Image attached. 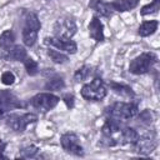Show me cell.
I'll use <instances>...</instances> for the list:
<instances>
[{"instance_id": "1", "label": "cell", "mask_w": 160, "mask_h": 160, "mask_svg": "<svg viewBox=\"0 0 160 160\" xmlns=\"http://www.w3.org/2000/svg\"><path fill=\"white\" fill-rule=\"evenodd\" d=\"M41 28L40 20L35 12H26L24 18L22 41L26 46H32L38 40V32Z\"/></svg>"}, {"instance_id": "2", "label": "cell", "mask_w": 160, "mask_h": 160, "mask_svg": "<svg viewBox=\"0 0 160 160\" xmlns=\"http://www.w3.org/2000/svg\"><path fill=\"white\" fill-rule=\"evenodd\" d=\"M106 114L119 121H128L139 114V108L134 102H115L106 109Z\"/></svg>"}, {"instance_id": "3", "label": "cell", "mask_w": 160, "mask_h": 160, "mask_svg": "<svg viewBox=\"0 0 160 160\" xmlns=\"http://www.w3.org/2000/svg\"><path fill=\"white\" fill-rule=\"evenodd\" d=\"M158 58L152 52H142L135 59L131 60L129 65V71L135 75H141L148 72L149 70L152 69V66L156 64Z\"/></svg>"}, {"instance_id": "4", "label": "cell", "mask_w": 160, "mask_h": 160, "mask_svg": "<svg viewBox=\"0 0 160 160\" xmlns=\"http://www.w3.org/2000/svg\"><path fill=\"white\" fill-rule=\"evenodd\" d=\"M108 94L106 86L100 78H95L91 82L81 88V96L88 101H100Z\"/></svg>"}, {"instance_id": "5", "label": "cell", "mask_w": 160, "mask_h": 160, "mask_svg": "<svg viewBox=\"0 0 160 160\" xmlns=\"http://www.w3.org/2000/svg\"><path fill=\"white\" fill-rule=\"evenodd\" d=\"M38 120V115L32 112H26V114H9L5 118V124L8 128L16 132H22L28 125L31 122H35Z\"/></svg>"}, {"instance_id": "6", "label": "cell", "mask_w": 160, "mask_h": 160, "mask_svg": "<svg viewBox=\"0 0 160 160\" xmlns=\"http://www.w3.org/2000/svg\"><path fill=\"white\" fill-rule=\"evenodd\" d=\"M59 98L54 94H50V92H40V94H36L35 96H32L29 101V105L41 112H46L51 109H54L58 102H59Z\"/></svg>"}, {"instance_id": "7", "label": "cell", "mask_w": 160, "mask_h": 160, "mask_svg": "<svg viewBox=\"0 0 160 160\" xmlns=\"http://www.w3.org/2000/svg\"><path fill=\"white\" fill-rule=\"evenodd\" d=\"M76 24L71 16H62L59 18L54 25V34L58 38L62 39H71L76 34Z\"/></svg>"}, {"instance_id": "8", "label": "cell", "mask_w": 160, "mask_h": 160, "mask_svg": "<svg viewBox=\"0 0 160 160\" xmlns=\"http://www.w3.org/2000/svg\"><path fill=\"white\" fill-rule=\"evenodd\" d=\"M60 144H61V146L65 151H68L72 155H76V156H82L84 155V149L80 145L79 138H78V135H75L72 132H66V134L61 135Z\"/></svg>"}, {"instance_id": "9", "label": "cell", "mask_w": 160, "mask_h": 160, "mask_svg": "<svg viewBox=\"0 0 160 160\" xmlns=\"http://www.w3.org/2000/svg\"><path fill=\"white\" fill-rule=\"evenodd\" d=\"M44 42L51 48H55L56 50L61 52H68V54H75L78 50L76 42H74L70 39H62L58 36H51V38H45Z\"/></svg>"}, {"instance_id": "10", "label": "cell", "mask_w": 160, "mask_h": 160, "mask_svg": "<svg viewBox=\"0 0 160 160\" xmlns=\"http://www.w3.org/2000/svg\"><path fill=\"white\" fill-rule=\"evenodd\" d=\"M21 108V101L10 91L0 90V118L12 109Z\"/></svg>"}, {"instance_id": "11", "label": "cell", "mask_w": 160, "mask_h": 160, "mask_svg": "<svg viewBox=\"0 0 160 160\" xmlns=\"http://www.w3.org/2000/svg\"><path fill=\"white\" fill-rule=\"evenodd\" d=\"M132 148H134V151H136L138 154L148 155V154L152 152L156 148L155 135H145V136L139 135L138 140L132 144Z\"/></svg>"}, {"instance_id": "12", "label": "cell", "mask_w": 160, "mask_h": 160, "mask_svg": "<svg viewBox=\"0 0 160 160\" xmlns=\"http://www.w3.org/2000/svg\"><path fill=\"white\" fill-rule=\"evenodd\" d=\"M0 56L5 60L11 61H24V59L28 56V52L24 46L21 45H12L10 49L4 50V52L0 54Z\"/></svg>"}, {"instance_id": "13", "label": "cell", "mask_w": 160, "mask_h": 160, "mask_svg": "<svg viewBox=\"0 0 160 160\" xmlns=\"http://www.w3.org/2000/svg\"><path fill=\"white\" fill-rule=\"evenodd\" d=\"M89 35L96 42L104 40V26L98 16H92V19L89 22Z\"/></svg>"}, {"instance_id": "14", "label": "cell", "mask_w": 160, "mask_h": 160, "mask_svg": "<svg viewBox=\"0 0 160 160\" xmlns=\"http://www.w3.org/2000/svg\"><path fill=\"white\" fill-rule=\"evenodd\" d=\"M89 6L96 14H99L101 16H105V18H109L112 14V10L110 8V4L106 2V1H104V0H91L89 2Z\"/></svg>"}, {"instance_id": "15", "label": "cell", "mask_w": 160, "mask_h": 160, "mask_svg": "<svg viewBox=\"0 0 160 160\" xmlns=\"http://www.w3.org/2000/svg\"><path fill=\"white\" fill-rule=\"evenodd\" d=\"M109 4L112 11L125 12V11H130L131 9L136 8L139 4V0H115Z\"/></svg>"}, {"instance_id": "16", "label": "cell", "mask_w": 160, "mask_h": 160, "mask_svg": "<svg viewBox=\"0 0 160 160\" xmlns=\"http://www.w3.org/2000/svg\"><path fill=\"white\" fill-rule=\"evenodd\" d=\"M139 138V132L134 128H122L120 134V144H134Z\"/></svg>"}, {"instance_id": "17", "label": "cell", "mask_w": 160, "mask_h": 160, "mask_svg": "<svg viewBox=\"0 0 160 160\" xmlns=\"http://www.w3.org/2000/svg\"><path fill=\"white\" fill-rule=\"evenodd\" d=\"M109 85H110L111 90H112L115 94H118V95H120V96H122V98H129V99H132V98L135 96V94H134L132 89H131L130 86L125 85V84L110 82Z\"/></svg>"}, {"instance_id": "18", "label": "cell", "mask_w": 160, "mask_h": 160, "mask_svg": "<svg viewBox=\"0 0 160 160\" xmlns=\"http://www.w3.org/2000/svg\"><path fill=\"white\" fill-rule=\"evenodd\" d=\"M159 22L156 20H150V21H144L140 28H139V35L140 36H149L151 34H154L158 30Z\"/></svg>"}, {"instance_id": "19", "label": "cell", "mask_w": 160, "mask_h": 160, "mask_svg": "<svg viewBox=\"0 0 160 160\" xmlns=\"http://www.w3.org/2000/svg\"><path fill=\"white\" fill-rule=\"evenodd\" d=\"M14 32L11 30H5L1 35H0V49L2 50H8L14 45Z\"/></svg>"}, {"instance_id": "20", "label": "cell", "mask_w": 160, "mask_h": 160, "mask_svg": "<svg viewBox=\"0 0 160 160\" xmlns=\"http://www.w3.org/2000/svg\"><path fill=\"white\" fill-rule=\"evenodd\" d=\"M39 154V148H36L35 145H28L25 148H22L19 152V155L16 158H21V159H32L36 158Z\"/></svg>"}, {"instance_id": "21", "label": "cell", "mask_w": 160, "mask_h": 160, "mask_svg": "<svg viewBox=\"0 0 160 160\" xmlns=\"http://www.w3.org/2000/svg\"><path fill=\"white\" fill-rule=\"evenodd\" d=\"M91 74H92L91 66L84 65V66H81V68H79V69L76 70V72L74 74V79H75L76 81H84V80H86Z\"/></svg>"}, {"instance_id": "22", "label": "cell", "mask_w": 160, "mask_h": 160, "mask_svg": "<svg viewBox=\"0 0 160 160\" xmlns=\"http://www.w3.org/2000/svg\"><path fill=\"white\" fill-rule=\"evenodd\" d=\"M22 62H24L25 69H26V71H28L29 75L34 76V75H36L39 72V65H38V62L34 59H31L30 56H26Z\"/></svg>"}, {"instance_id": "23", "label": "cell", "mask_w": 160, "mask_h": 160, "mask_svg": "<svg viewBox=\"0 0 160 160\" xmlns=\"http://www.w3.org/2000/svg\"><path fill=\"white\" fill-rule=\"evenodd\" d=\"M48 55L50 56V59L56 62V64H64L68 61V55H65L64 52L59 51V50H54V49H49L48 50Z\"/></svg>"}, {"instance_id": "24", "label": "cell", "mask_w": 160, "mask_h": 160, "mask_svg": "<svg viewBox=\"0 0 160 160\" xmlns=\"http://www.w3.org/2000/svg\"><path fill=\"white\" fill-rule=\"evenodd\" d=\"M160 9V0H152L150 4L145 5L141 8L140 14L141 15H150V14H156Z\"/></svg>"}, {"instance_id": "25", "label": "cell", "mask_w": 160, "mask_h": 160, "mask_svg": "<svg viewBox=\"0 0 160 160\" xmlns=\"http://www.w3.org/2000/svg\"><path fill=\"white\" fill-rule=\"evenodd\" d=\"M64 86H65V82H64L62 78H60V76H54V78L49 79V81L45 85V88L48 90H60Z\"/></svg>"}, {"instance_id": "26", "label": "cell", "mask_w": 160, "mask_h": 160, "mask_svg": "<svg viewBox=\"0 0 160 160\" xmlns=\"http://www.w3.org/2000/svg\"><path fill=\"white\" fill-rule=\"evenodd\" d=\"M14 81H15V76L10 71H5L1 75V82L4 85H11V84H14Z\"/></svg>"}, {"instance_id": "27", "label": "cell", "mask_w": 160, "mask_h": 160, "mask_svg": "<svg viewBox=\"0 0 160 160\" xmlns=\"http://www.w3.org/2000/svg\"><path fill=\"white\" fill-rule=\"evenodd\" d=\"M139 120L142 122V124H148L150 125V122L152 121V116H151V112L149 110H145L142 111L140 115H139Z\"/></svg>"}, {"instance_id": "28", "label": "cell", "mask_w": 160, "mask_h": 160, "mask_svg": "<svg viewBox=\"0 0 160 160\" xmlns=\"http://www.w3.org/2000/svg\"><path fill=\"white\" fill-rule=\"evenodd\" d=\"M64 101H65V104H66L68 108H72L74 106V96L72 95H70V94L65 95L64 96Z\"/></svg>"}, {"instance_id": "29", "label": "cell", "mask_w": 160, "mask_h": 160, "mask_svg": "<svg viewBox=\"0 0 160 160\" xmlns=\"http://www.w3.org/2000/svg\"><path fill=\"white\" fill-rule=\"evenodd\" d=\"M5 148H6V142H5V141H2V140L0 139V159H6V158L2 155V152H4Z\"/></svg>"}]
</instances>
